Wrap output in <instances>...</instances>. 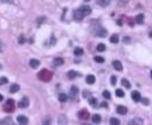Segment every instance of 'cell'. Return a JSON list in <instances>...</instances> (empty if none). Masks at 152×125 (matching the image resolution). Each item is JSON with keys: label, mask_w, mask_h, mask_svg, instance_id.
Instances as JSON below:
<instances>
[{"label": "cell", "mask_w": 152, "mask_h": 125, "mask_svg": "<svg viewBox=\"0 0 152 125\" xmlns=\"http://www.w3.org/2000/svg\"><path fill=\"white\" fill-rule=\"evenodd\" d=\"M15 103H14V101L13 99H7L6 101V103H5V105H4V110H5V112H13L14 111V108H15V105H14Z\"/></svg>", "instance_id": "cell-2"}, {"label": "cell", "mask_w": 152, "mask_h": 125, "mask_svg": "<svg viewBox=\"0 0 152 125\" xmlns=\"http://www.w3.org/2000/svg\"><path fill=\"white\" fill-rule=\"evenodd\" d=\"M19 90H20V85H19V84H16V83L12 84L11 88H9V91H11L12 94H14V92H18Z\"/></svg>", "instance_id": "cell-16"}, {"label": "cell", "mask_w": 152, "mask_h": 125, "mask_svg": "<svg viewBox=\"0 0 152 125\" xmlns=\"http://www.w3.org/2000/svg\"><path fill=\"white\" fill-rule=\"evenodd\" d=\"M67 76H68V78H69V80H74L75 77H77V76H80V74H78L77 71H75V70H70V71H68Z\"/></svg>", "instance_id": "cell-14"}, {"label": "cell", "mask_w": 152, "mask_h": 125, "mask_svg": "<svg viewBox=\"0 0 152 125\" xmlns=\"http://www.w3.org/2000/svg\"><path fill=\"white\" fill-rule=\"evenodd\" d=\"M38 78L40 81H42V82H49L53 78V74H52V71L47 70V69H42L41 71H39Z\"/></svg>", "instance_id": "cell-1"}, {"label": "cell", "mask_w": 152, "mask_h": 125, "mask_svg": "<svg viewBox=\"0 0 152 125\" xmlns=\"http://www.w3.org/2000/svg\"><path fill=\"white\" fill-rule=\"evenodd\" d=\"M110 42L111 43H118L119 42V36L118 34H112L110 36Z\"/></svg>", "instance_id": "cell-19"}, {"label": "cell", "mask_w": 152, "mask_h": 125, "mask_svg": "<svg viewBox=\"0 0 152 125\" xmlns=\"http://www.w3.org/2000/svg\"><path fill=\"white\" fill-rule=\"evenodd\" d=\"M73 16H74V20H76V21H81V20H83V18H84L83 13H82L80 9H75L74 13H73Z\"/></svg>", "instance_id": "cell-5"}, {"label": "cell", "mask_w": 152, "mask_h": 125, "mask_svg": "<svg viewBox=\"0 0 152 125\" xmlns=\"http://www.w3.org/2000/svg\"><path fill=\"white\" fill-rule=\"evenodd\" d=\"M124 95H125V94H124V91L122 90V89H117V90H116V96H117V97H124Z\"/></svg>", "instance_id": "cell-31"}, {"label": "cell", "mask_w": 152, "mask_h": 125, "mask_svg": "<svg viewBox=\"0 0 152 125\" xmlns=\"http://www.w3.org/2000/svg\"><path fill=\"white\" fill-rule=\"evenodd\" d=\"M95 35L96 36H99V38H105L106 35H108V32H106V29H104V28H98V29L95 32Z\"/></svg>", "instance_id": "cell-6"}, {"label": "cell", "mask_w": 152, "mask_h": 125, "mask_svg": "<svg viewBox=\"0 0 152 125\" xmlns=\"http://www.w3.org/2000/svg\"><path fill=\"white\" fill-rule=\"evenodd\" d=\"M122 84H123L124 88H126V89H130V88H131V84H130V82L126 80V78H123V80H122Z\"/></svg>", "instance_id": "cell-26"}, {"label": "cell", "mask_w": 152, "mask_h": 125, "mask_svg": "<svg viewBox=\"0 0 152 125\" xmlns=\"http://www.w3.org/2000/svg\"><path fill=\"white\" fill-rule=\"evenodd\" d=\"M105 45H104V43H99L98 46H97V48H96V49L98 50V52H104V50H105Z\"/></svg>", "instance_id": "cell-32"}, {"label": "cell", "mask_w": 152, "mask_h": 125, "mask_svg": "<svg viewBox=\"0 0 152 125\" xmlns=\"http://www.w3.org/2000/svg\"><path fill=\"white\" fill-rule=\"evenodd\" d=\"M2 99H4V96L0 94V102H2Z\"/></svg>", "instance_id": "cell-45"}, {"label": "cell", "mask_w": 152, "mask_h": 125, "mask_svg": "<svg viewBox=\"0 0 152 125\" xmlns=\"http://www.w3.org/2000/svg\"><path fill=\"white\" fill-rule=\"evenodd\" d=\"M0 1H2V2H8V4L13 2V0H0Z\"/></svg>", "instance_id": "cell-42"}, {"label": "cell", "mask_w": 152, "mask_h": 125, "mask_svg": "<svg viewBox=\"0 0 152 125\" xmlns=\"http://www.w3.org/2000/svg\"><path fill=\"white\" fill-rule=\"evenodd\" d=\"M0 53H2V47H1V45H0Z\"/></svg>", "instance_id": "cell-47"}, {"label": "cell", "mask_w": 152, "mask_h": 125, "mask_svg": "<svg viewBox=\"0 0 152 125\" xmlns=\"http://www.w3.org/2000/svg\"><path fill=\"white\" fill-rule=\"evenodd\" d=\"M112 67H114L117 71H122V70H123V65H122L121 61H117V60L114 61V62H112Z\"/></svg>", "instance_id": "cell-12"}, {"label": "cell", "mask_w": 152, "mask_h": 125, "mask_svg": "<svg viewBox=\"0 0 152 125\" xmlns=\"http://www.w3.org/2000/svg\"><path fill=\"white\" fill-rule=\"evenodd\" d=\"M1 68H2V67H1V64H0V69H1Z\"/></svg>", "instance_id": "cell-50"}, {"label": "cell", "mask_w": 152, "mask_h": 125, "mask_svg": "<svg viewBox=\"0 0 152 125\" xmlns=\"http://www.w3.org/2000/svg\"><path fill=\"white\" fill-rule=\"evenodd\" d=\"M110 1L111 0H98V5L102 6V7H106L110 5Z\"/></svg>", "instance_id": "cell-21"}, {"label": "cell", "mask_w": 152, "mask_h": 125, "mask_svg": "<svg viewBox=\"0 0 152 125\" xmlns=\"http://www.w3.org/2000/svg\"><path fill=\"white\" fill-rule=\"evenodd\" d=\"M67 99H68V96L66 95V94H60V95H59V101H60L61 103H65Z\"/></svg>", "instance_id": "cell-24"}, {"label": "cell", "mask_w": 152, "mask_h": 125, "mask_svg": "<svg viewBox=\"0 0 152 125\" xmlns=\"http://www.w3.org/2000/svg\"><path fill=\"white\" fill-rule=\"evenodd\" d=\"M88 94H89V92H88L87 90L83 91V97H84V98H87V97H88Z\"/></svg>", "instance_id": "cell-40"}, {"label": "cell", "mask_w": 152, "mask_h": 125, "mask_svg": "<svg viewBox=\"0 0 152 125\" xmlns=\"http://www.w3.org/2000/svg\"><path fill=\"white\" fill-rule=\"evenodd\" d=\"M151 78H152V70H151Z\"/></svg>", "instance_id": "cell-49"}, {"label": "cell", "mask_w": 152, "mask_h": 125, "mask_svg": "<svg viewBox=\"0 0 152 125\" xmlns=\"http://www.w3.org/2000/svg\"><path fill=\"white\" fill-rule=\"evenodd\" d=\"M129 25H130V26H133V21H132V19H131V18L129 19Z\"/></svg>", "instance_id": "cell-43"}, {"label": "cell", "mask_w": 152, "mask_h": 125, "mask_svg": "<svg viewBox=\"0 0 152 125\" xmlns=\"http://www.w3.org/2000/svg\"><path fill=\"white\" fill-rule=\"evenodd\" d=\"M77 92H78V89H77V87L73 85V87L70 88V95H72V96H75V95H77Z\"/></svg>", "instance_id": "cell-27"}, {"label": "cell", "mask_w": 152, "mask_h": 125, "mask_svg": "<svg viewBox=\"0 0 152 125\" xmlns=\"http://www.w3.org/2000/svg\"><path fill=\"white\" fill-rule=\"evenodd\" d=\"M7 82H8L7 77H5V76H2V77L0 78V87H1V85H4V84H6Z\"/></svg>", "instance_id": "cell-34"}, {"label": "cell", "mask_w": 152, "mask_h": 125, "mask_svg": "<svg viewBox=\"0 0 152 125\" xmlns=\"http://www.w3.org/2000/svg\"><path fill=\"white\" fill-rule=\"evenodd\" d=\"M117 23H118V25H119V26H122V23H123V22H122V20H118V21H117Z\"/></svg>", "instance_id": "cell-46"}, {"label": "cell", "mask_w": 152, "mask_h": 125, "mask_svg": "<svg viewBox=\"0 0 152 125\" xmlns=\"http://www.w3.org/2000/svg\"><path fill=\"white\" fill-rule=\"evenodd\" d=\"M116 112L119 115H126L128 114V108L124 105H118L117 108H116Z\"/></svg>", "instance_id": "cell-7"}, {"label": "cell", "mask_w": 152, "mask_h": 125, "mask_svg": "<svg viewBox=\"0 0 152 125\" xmlns=\"http://www.w3.org/2000/svg\"><path fill=\"white\" fill-rule=\"evenodd\" d=\"M139 102H142L144 105H149V99L148 98H141V101Z\"/></svg>", "instance_id": "cell-37"}, {"label": "cell", "mask_w": 152, "mask_h": 125, "mask_svg": "<svg viewBox=\"0 0 152 125\" xmlns=\"http://www.w3.org/2000/svg\"><path fill=\"white\" fill-rule=\"evenodd\" d=\"M85 82H87L88 84H94L96 82V78L94 75H88L87 78H85Z\"/></svg>", "instance_id": "cell-17"}, {"label": "cell", "mask_w": 152, "mask_h": 125, "mask_svg": "<svg viewBox=\"0 0 152 125\" xmlns=\"http://www.w3.org/2000/svg\"><path fill=\"white\" fill-rule=\"evenodd\" d=\"M136 22L137 23H139V25H142V23L144 22V14H138L136 16Z\"/></svg>", "instance_id": "cell-20"}, {"label": "cell", "mask_w": 152, "mask_h": 125, "mask_svg": "<svg viewBox=\"0 0 152 125\" xmlns=\"http://www.w3.org/2000/svg\"><path fill=\"white\" fill-rule=\"evenodd\" d=\"M94 60H95V62H97V63H103V62H104V57H102V56H95V57H94Z\"/></svg>", "instance_id": "cell-33"}, {"label": "cell", "mask_w": 152, "mask_h": 125, "mask_svg": "<svg viewBox=\"0 0 152 125\" xmlns=\"http://www.w3.org/2000/svg\"><path fill=\"white\" fill-rule=\"evenodd\" d=\"M130 125H133V124H143V119L142 118H136V119H132V121L129 122Z\"/></svg>", "instance_id": "cell-23"}, {"label": "cell", "mask_w": 152, "mask_h": 125, "mask_svg": "<svg viewBox=\"0 0 152 125\" xmlns=\"http://www.w3.org/2000/svg\"><path fill=\"white\" fill-rule=\"evenodd\" d=\"M65 63V60L62 59V57H55L53 61V64L54 67H59V65H62Z\"/></svg>", "instance_id": "cell-13"}, {"label": "cell", "mask_w": 152, "mask_h": 125, "mask_svg": "<svg viewBox=\"0 0 152 125\" xmlns=\"http://www.w3.org/2000/svg\"><path fill=\"white\" fill-rule=\"evenodd\" d=\"M16 121H18V123H19V124H21V125L28 124V118H27L26 116H18Z\"/></svg>", "instance_id": "cell-10"}, {"label": "cell", "mask_w": 152, "mask_h": 125, "mask_svg": "<svg viewBox=\"0 0 152 125\" xmlns=\"http://www.w3.org/2000/svg\"><path fill=\"white\" fill-rule=\"evenodd\" d=\"M131 97H132V99H133V102H139L141 101V98H142V96H141V94L138 92V91H132L131 92Z\"/></svg>", "instance_id": "cell-9"}, {"label": "cell", "mask_w": 152, "mask_h": 125, "mask_svg": "<svg viewBox=\"0 0 152 125\" xmlns=\"http://www.w3.org/2000/svg\"><path fill=\"white\" fill-rule=\"evenodd\" d=\"M110 82H111V84H112V85H115V84H116V82H117V77H116V76H111Z\"/></svg>", "instance_id": "cell-36"}, {"label": "cell", "mask_w": 152, "mask_h": 125, "mask_svg": "<svg viewBox=\"0 0 152 125\" xmlns=\"http://www.w3.org/2000/svg\"><path fill=\"white\" fill-rule=\"evenodd\" d=\"M50 43H52V45H54V43H55V39H54V38H52V41H50Z\"/></svg>", "instance_id": "cell-44"}, {"label": "cell", "mask_w": 152, "mask_h": 125, "mask_svg": "<svg viewBox=\"0 0 152 125\" xmlns=\"http://www.w3.org/2000/svg\"><path fill=\"white\" fill-rule=\"evenodd\" d=\"M18 42H19V45H23L25 42H26V39H25V36L23 35H21L19 38V40H18Z\"/></svg>", "instance_id": "cell-35"}, {"label": "cell", "mask_w": 152, "mask_h": 125, "mask_svg": "<svg viewBox=\"0 0 152 125\" xmlns=\"http://www.w3.org/2000/svg\"><path fill=\"white\" fill-rule=\"evenodd\" d=\"M89 104H90L91 106H94V108H96V106H97V99L94 98V97H91V98H89Z\"/></svg>", "instance_id": "cell-28"}, {"label": "cell", "mask_w": 152, "mask_h": 125, "mask_svg": "<svg viewBox=\"0 0 152 125\" xmlns=\"http://www.w3.org/2000/svg\"><path fill=\"white\" fill-rule=\"evenodd\" d=\"M29 105V99H28V97H22V98L20 99V102L18 103V106L19 108H21V109H23V108H27V106Z\"/></svg>", "instance_id": "cell-4"}, {"label": "cell", "mask_w": 152, "mask_h": 125, "mask_svg": "<svg viewBox=\"0 0 152 125\" xmlns=\"http://www.w3.org/2000/svg\"><path fill=\"white\" fill-rule=\"evenodd\" d=\"M101 106H103V108H108V103H106V102L101 103Z\"/></svg>", "instance_id": "cell-41"}, {"label": "cell", "mask_w": 152, "mask_h": 125, "mask_svg": "<svg viewBox=\"0 0 152 125\" xmlns=\"http://www.w3.org/2000/svg\"><path fill=\"white\" fill-rule=\"evenodd\" d=\"M130 41H131V38H129V36H124L123 38V42L124 43H129Z\"/></svg>", "instance_id": "cell-38"}, {"label": "cell", "mask_w": 152, "mask_h": 125, "mask_svg": "<svg viewBox=\"0 0 152 125\" xmlns=\"http://www.w3.org/2000/svg\"><path fill=\"white\" fill-rule=\"evenodd\" d=\"M109 122H110L111 125H119V124H121L119 119H117V118H114V117L110 118V121H109Z\"/></svg>", "instance_id": "cell-29"}, {"label": "cell", "mask_w": 152, "mask_h": 125, "mask_svg": "<svg viewBox=\"0 0 152 125\" xmlns=\"http://www.w3.org/2000/svg\"><path fill=\"white\" fill-rule=\"evenodd\" d=\"M29 65H30V68L36 69L38 67H40V61L36 60V59H32V60L29 61Z\"/></svg>", "instance_id": "cell-11"}, {"label": "cell", "mask_w": 152, "mask_h": 125, "mask_svg": "<svg viewBox=\"0 0 152 125\" xmlns=\"http://www.w3.org/2000/svg\"><path fill=\"white\" fill-rule=\"evenodd\" d=\"M74 55L75 56H82L83 55V48H80V47H77L74 49Z\"/></svg>", "instance_id": "cell-18"}, {"label": "cell", "mask_w": 152, "mask_h": 125, "mask_svg": "<svg viewBox=\"0 0 152 125\" xmlns=\"http://www.w3.org/2000/svg\"><path fill=\"white\" fill-rule=\"evenodd\" d=\"M91 121H92V123H95V124H98L99 122L102 121V117H101L98 114H95V115H92V117H91Z\"/></svg>", "instance_id": "cell-15"}, {"label": "cell", "mask_w": 152, "mask_h": 125, "mask_svg": "<svg viewBox=\"0 0 152 125\" xmlns=\"http://www.w3.org/2000/svg\"><path fill=\"white\" fill-rule=\"evenodd\" d=\"M38 20H39V21H38V26H40V23L45 21V18H39Z\"/></svg>", "instance_id": "cell-39"}, {"label": "cell", "mask_w": 152, "mask_h": 125, "mask_svg": "<svg viewBox=\"0 0 152 125\" xmlns=\"http://www.w3.org/2000/svg\"><path fill=\"white\" fill-rule=\"evenodd\" d=\"M77 116H78V118L82 119V121H87L88 118H89V111L85 110V109H82V110L78 111Z\"/></svg>", "instance_id": "cell-3"}, {"label": "cell", "mask_w": 152, "mask_h": 125, "mask_svg": "<svg viewBox=\"0 0 152 125\" xmlns=\"http://www.w3.org/2000/svg\"><path fill=\"white\" fill-rule=\"evenodd\" d=\"M150 36H152V32H151V33H150Z\"/></svg>", "instance_id": "cell-48"}, {"label": "cell", "mask_w": 152, "mask_h": 125, "mask_svg": "<svg viewBox=\"0 0 152 125\" xmlns=\"http://www.w3.org/2000/svg\"><path fill=\"white\" fill-rule=\"evenodd\" d=\"M103 97H104V98L105 99H110L111 98V94H110V91H108V90H104L103 91Z\"/></svg>", "instance_id": "cell-30"}, {"label": "cell", "mask_w": 152, "mask_h": 125, "mask_svg": "<svg viewBox=\"0 0 152 125\" xmlns=\"http://www.w3.org/2000/svg\"><path fill=\"white\" fill-rule=\"evenodd\" d=\"M84 1H89V0H84Z\"/></svg>", "instance_id": "cell-51"}, {"label": "cell", "mask_w": 152, "mask_h": 125, "mask_svg": "<svg viewBox=\"0 0 152 125\" xmlns=\"http://www.w3.org/2000/svg\"><path fill=\"white\" fill-rule=\"evenodd\" d=\"M0 124H13V119L9 118V117L4 118V119H1V121H0Z\"/></svg>", "instance_id": "cell-22"}, {"label": "cell", "mask_w": 152, "mask_h": 125, "mask_svg": "<svg viewBox=\"0 0 152 125\" xmlns=\"http://www.w3.org/2000/svg\"><path fill=\"white\" fill-rule=\"evenodd\" d=\"M78 9H80V11L83 13L84 16H85V15H89L91 13V8L89 7V6H85V5H84V6H81Z\"/></svg>", "instance_id": "cell-8"}, {"label": "cell", "mask_w": 152, "mask_h": 125, "mask_svg": "<svg viewBox=\"0 0 152 125\" xmlns=\"http://www.w3.org/2000/svg\"><path fill=\"white\" fill-rule=\"evenodd\" d=\"M68 123V119H67V117L66 116H60V118H59V124H67Z\"/></svg>", "instance_id": "cell-25"}]
</instances>
